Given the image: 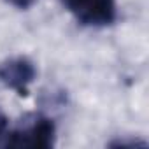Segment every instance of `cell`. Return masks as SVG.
Segmentation results:
<instances>
[{
	"label": "cell",
	"instance_id": "3957f363",
	"mask_svg": "<svg viewBox=\"0 0 149 149\" xmlns=\"http://www.w3.org/2000/svg\"><path fill=\"white\" fill-rule=\"evenodd\" d=\"M33 79H35V67L25 56L11 58L0 65V81L21 97L28 95V86L32 84Z\"/></svg>",
	"mask_w": 149,
	"mask_h": 149
},
{
	"label": "cell",
	"instance_id": "7a4b0ae2",
	"mask_svg": "<svg viewBox=\"0 0 149 149\" xmlns=\"http://www.w3.org/2000/svg\"><path fill=\"white\" fill-rule=\"evenodd\" d=\"M61 4L86 26H107L118 18L116 0H61Z\"/></svg>",
	"mask_w": 149,
	"mask_h": 149
},
{
	"label": "cell",
	"instance_id": "6da1fadb",
	"mask_svg": "<svg viewBox=\"0 0 149 149\" xmlns=\"http://www.w3.org/2000/svg\"><path fill=\"white\" fill-rule=\"evenodd\" d=\"M56 128L53 119L46 116H35L30 123L6 133L2 139V146L6 147H37V149H49L54 146Z\"/></svg>",
	"mask_w": 149,
	"mask_h": 149
},
{
	"label": "cell",
	"instance_id": "5b68a950",
	"mask_svg": "<svg viewBox=\"0 0 149 149\" xmlns=\"http://www.w3.org/2000/svg\"><path fill=\"white\" fill-rule=\"evenodd\" d=\"M7 130H9V119L0 112V142H2V139L6 137Z\"/></svg>",
	"mask_w": 149,
	"mask_h": 149
},
{
	"label": "cell",
	"instance_id": "277c9868",
	"mask_svg": "<svg viewBox=\"0 0 149 149\" xmlns=\"http://www.w3.org/2000/svg\"><path fill=\"white\" fill-rule=\"evenodd\" d=\"M7 2H9L11 6L18 7V9H28V7H32V6H33L35 0H7Z\"/></svg>",
	"mask_w": 149,
	"mask_h": 149
}]
</instances>
